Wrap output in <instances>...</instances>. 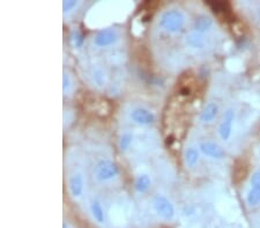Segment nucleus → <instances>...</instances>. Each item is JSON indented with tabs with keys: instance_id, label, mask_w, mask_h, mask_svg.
I'll list each match as a JSON object with an SVG mask.
<instances>
[{
	"instance_id": "0eeeda50",
	"label": "nucleus",
	"mask_w": 260,
	"mask_h": 228,
	"mask_svg": "<svg viewBox=\"0 0 260 228\" xmlns=\"http://www.w3.org/2000/svg\"><path fill=\"white\" fill-rule=\"evenodd\" d=\"M200 150L201 152L205 153L210 158L222 159L224 157V151L222 150V147L216 143H213V142H203L200 144Z\"/></svg>"
},
{
	"instance_id": "f257e3e1",
	"label": "nucleus",
	"mask_w": 260,
	"mask_h": 228,
	"mask_svg": "<svg viewBox=\"0 0 260 228\" xmlns=\"http://www.w3.org/2000/svg\"><path fill=\"white\" fill-rule=\"evenodd\" d=\"M185 23V16L178 9H170L162 14L160 18V26L168 33H177Z\"/></svg>"
},
{
	"instance_id": "423d86ee",
	"label": "nucleus",
	"mask_w": 260,
	"mask_h": 228,
	"mask_svg": "<svg viewBox=\"0 0 260 228\" xmlns=\"http://www.w3.org/2000/svg\"><path fill=\"white\" fill-rule=\"evenodd\" d=\"M131 118L134 122L139 123V125H150L155 121V115L153 112H150L147 109H135L132 111Z\"/></svg>"
},
{
	"instance_id": "5701e85b",
	"label": "nucleus",
	"mask_w": 260,
	"mask_h": 228,
	"mask_svg": "<svg viewBox=\"0 0 260 228\" xmlns=\"http://www.w3.org/2000/svg\"><path fill=\"white\" fill-rule=\"evenodd\" d=\"M173 143V138L171 137V136H170V137H168V138H167V144H168V146H171V144Z\"/></svg>"
},
{
	"instance_id": "aec40b11",
	"label": "nucleus",
	"mask_w": 260,
	"mask_h": 228,
	"mask_svg": "<svg viewBox=\"0 0 260 228\" xmlns=\"http://www.w3.org/2000/svg\"><path fill=\"white\" fill-rule=\"evenodd\" d=\"M72 39H73L74 45H75L76 48H80V46L83 44V36L80 33H74L72 36Z\"/></svg>"
},
{
	"instance_id": "ddd939ff",
	"label": "nucleus",
	"mask_w": 260,
	"mask_h": 228,
	"mask_svg": "<svg viewBox=\"0 0 260 228\" xmlns=\"http://www.w3.org/2000/svg\"><path fill=\"white\" fill-rule=\"evenodd\" d=\"M150 178L146 174H142L140 177L137 178L134 182V189L137 190L138 193H145L149 189L150 187Z\"/></svg>"
},
{
	"instance_id": "a211bd4d",
	"label": "nucleus",
	"mask_w": 260,
	"mask_h": 228,
	"mask_svg": "<svg viewBox=\"0 0 260 228\" xmlns=\"http://www.w3.org/2000/svg\"><path fill=\"white\" fill-rule=\"evenodd\" d=\"M78 5V1L76 0H66V1L63 2V11L64 13H67V12H71L72 9Z\"/></svg>"
},
{
	"instance_id": "4468645a",
	"label": "nucleus",
	"mask_w": 260,
	"mask_h": 228,
	"mask_svg": "<svg viewBox=\"0 0 260 228\" xmlns=\"http://www.w3.org/2000/svg\"><path fill=\"white\" fill-rule=\"evenodd\" d=\"M92 213L93 217L95 218V220L97 221L98 224H103L104 223V210L102 208L101 203L98 201H94L92 203Z\"/></svg>"
},
{
	"instance_id": "412c9836",
	"label": "nucleus",
	"mask_w": 260,
	"mask_h": 228,
	"mask_svg": "<svg viewBox=\"0 0 260 228\" xmlns=\"http://www.w3.org/2000/svg\"><path fill=\"white\" fill-rule=\"evenodd\" d=\"M70 88V76L66 73H64L63 76V90L66 91Z\"/></svg>"
},
{
	"instance_id": "39448f33",
	"label": "nucleus",
	"mask_w": 260,
	"mask_h": 228,
	"mask_svg": "<svg viewBox=\"0 0 260 228\" xmlns=\"http://www.w3.org/2000/svg\"><path fill=\"white\" fill-rule=\"evenodd\" d=\"M118 41V35L113 29H104L95 36L94 44L98 48L110 46Z\"/></svg>"
},
{
	"instance_id": "2eb2a0df",
	"label": "nucleus",
	"mask_w": 260,
	"mask_h": 228,
	"mask_svg": "<svg viewBox=\"0 0 260 228\" xmlns=\"http://www.w3.org/2000/svg\"><path fill=\"white\" fill-rule=\"evenodd\" d=\"M199 160V151L194 147H188L185 151V162L188 166H194Z\"/></svg>"
},
{
	"instance_id": "4be33fe9",
	"label": "nucleus",
	"mask_w": 260,
	"mask_h": 228,
	"mask_svg": "<svg viewBox=\"0 0 260 228\" xmlns=\"http://www.w3.org/2000/svg\"><path fill=\"white\" fill-rule=\"evenodd\" d=\"M190 92H191V90L187 87H183V88H181V90H179V94H181L182 96H188V95H190Z\"/></svg>"
},
{
	"instance_id": "f03ea898",
	"label": "nucleus",
	"mask_w": 260,
	"mask_h": 228,
	"mask_svg": "<svg viewBox=\"0 0 260 228\" xmlns=\"http://www.w3.org/2000/svg\"><path fill=\"white\" fill-rule=\"evenodd\" d=\"M119 169L116 163L104 159L98 162L97 164L95 165L94 171H93V177H94L95 180L102 182V181L111 180V179L117 177Z\"/></svg>"
},
{
	"instance_id": "dca6fc26",
	"label": "nucleus",
	"mask_w": 260,
	"mask_h": 228,
	"mask_svg": "<svg viewBox=\"0 0 260 228\" xmlns=\"http://www.w3.org/2000/svg\"><path fill=\"white\" fill-rule=\"evenodd\" d=\"M247 204L250 206H256L260 203V188H251L246 197Z\"/></svg>"
},
{
	"instance_id": "9b49d317",
	"label": "nucleus",
	"mask_w": 260,
	"mask_h": 228,
	"mask_svg": "<svg viewBox=\"0 0 260 228\" xmlns=\"http://www.w3.org/2000/svg\"><path fill=\"white\" fill-rule=\"evenodd\" d=\"M212 26H213L212 18L206 16V15H200V16H198L196 18V21H194V32L204 33L208 32L210 28H212Z\"/></svg>"
},
{
	"instance_id": "6e6552de",
	"label": "nucleus",
	"mask_w": 260,
	"mask_h": 228,
	"mask_svg": "<svg viewBox=\"0 0 260 228\" xmlns=\"http://www.w3.org/2000/svg\"><path fill=\"white\" fill-rule=\"evenodd\" d=\"M83 186H85V182H83V178L81 174H79V173L74 174L70 178L69 188H70V192L72 193V195L74 197H79L82 195Z\"/></svg>"
},
{
	"instance_id": "7ed1b4c3",
	"label": "nucleus",
	"mask_w": 260,
	"mask_h": 228,
	"mask_svg": "<svg viewBox=\"0 0 260 228\" xmlns=\"http://www.w3.org/2000/svg\"><path fill=\"white\" fill-rule=\"evenodd\" d=\"M154 209H155L156 213L162 217L163 219L170 220L175 217V208H173L172 203L163 195H156L154 197Z\"/></svg>"
},
{
	"instance_id": "b1692460",
	"label": "nucleus",
	"mask_w": 260,
	"mask_h": 228,
	"mask_svg": "<svg viewBox=\"0 0 260 228\" xmlns=\"http://www.w3.org/2000/svg\"><path fill=\"white\" fill-rule=\"evenodd\" d=\"M259 18H260V12H259Z\"/></svg>"
},
{
	"instance_id": "6ab92c4d",
	"label": "nucleus",
	"mask_w": 260,
	"mask_h": 228,
	"mask_svg": "<svg viewBox=\"0 0 260 228\" xmlns=\"http://www.w3.org/2000/svg\"><path fill=\"white\" fill-rule=\"evenodd\" d=\"M251 188H260V169L256 171L251 177Z\"/></svg>"
},
{
	"instance_id": "9d476101",
	"label": "nucleus",
	"mask_w": 260,
	"mask_h": 228,
	"mask_svg": "<svg viewBox=\"0 0 260 228\" xmlns=\"http://www.w3.org/2000/svg\"><path fill=\"white\" fill-rule=\"evenodd\" d=\"M219 113V106L215 103H209L204 107L203 112L200 113V121L212 122L216 118Z\"/></svg>"
},
{
	"instance_id": "f3484780",
	"label": "nucleus",
	"mask_w": 260,
	"mask_h": 228,
	"mask_svg": "<svg viewBox=\"0 0 260 228\" xmlns=\"http://www.w3.org/2000/svg\"><path fill=\"white\" fill-rule=\"evenodd\" d=\"M132 140H133V136L131 134H129V132H126V134H124L122 137H120L119 140V147L122 151H126L131 146L132 143Z\"/></svg>"
},
{
	"instance_id": "20e7f679",
	"label": "nucleus",
	"mask_w": 260,
	"mask_h": 228,
	"mask_svg": "<svg viewBox=\"0 0 260 228\" xmlns=\"http://www.w3.org/2000/svg\"><path fill=\"white\" fill-rule=\"evenodd\" d=\"M235 121V112L234 110L229 109L224 112L222 121L219 126V135L223 141H228L231 136L233 131V125Z\"/></svg>"
},
{
	"instance_id": "1a4fd4ad",
	"label": "nucleus",
	"mask_w": 260,
	"mask_h": 228,
	"mask_svg": "<svg viewBox=\"0 0 260 228\" xmlns=\"http://www.w3.org/2000/svg\"><path fill=\"white\" fill-rule=\"evenodd\" d=\"M207 5L215 14L224 15L225 18H228L231 15L230 4L227 1H207Z\"/></svg>"
},
{
	"instance_id": "f8f14e48",
	"label": "nucleus",
	"mask_w": 260,
	"mask_h": 228,
	"mask_svg": "<svg viewBox=\"0 0 260 228\" xmlns=\"http://www.w3.org/2000/svg\"><path fill=\"white\" fill-rule=\"evenodd\" d=\"M186 43L194 49H203L205 46V38H204L203 33L193 32L186 36Z\"/></svg>"
}]
</instances>
